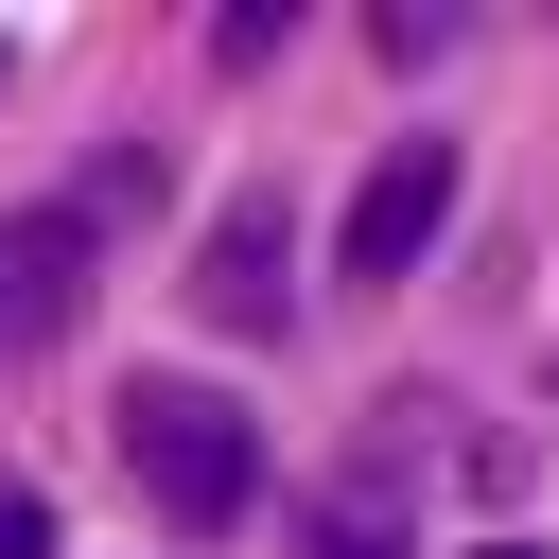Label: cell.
<instances>
[{
  "label": "cell",
  "mask_w": 559,
  "mask_h": 559,
  "mask_svg": "<svg viewBox=\"0 0 559 559\" xmlns=\"http://www.w3.org/2000/svg\"><path fill=\"white\" fill-rule=\"evenodd\" d=\"M192 314H210V332H280V314H297V210H280V192H227V210H210Z\"/></svg>",
  "instance_id": "3"
},
{
  "label": "cell",
  "mask_w": 559,
  "mask_h": 559,
  "mask_svg": "<svg viewBox=\"0 0 559 559\" xmlns=\"http://www.w3.org/2000/svg\"><path fill=\"white\" fill-rule=\"evenodd\" d=\"M0 87H17V35H0Z\"/></svg>",
  "instance_id": "11"
},
{
  "label": "cell",
  "mask_w": 559,
  "mask_h": 559,
  "mask_svg": "<svg viewBox=\"0 0 559 559\" xmlns=\"http://www.w3.org/2000/svg\"><path fill=\"white\" fill-rule=\"evenodd\" d=\"M297 559H419V489H402V437L367 454V472H332V489H297V524H280Z\"/></svg>",
  "instance_id": "5"
},
{
  "label": "cell",
  "mask_w": 559,
  "mask_h": 559,
  "mask_svg": "<svg viewBox=\"0 0 559 559\" xmlns=\"http://www.w3.org/2000/svg\"><path fill=\"white\" fill-rule=\"evenodd\" d=\"M280 52H297V0H227L210 17V70H280Z\"/></svg>",
  "instance_id": "7"
},
{
  "label": "cell",
  "mask_w": 559,
  "mask_h": 559,
  "mask_svg": "<svg viewBox=\"0 0 559 559\" xmlns=\"http://www.w3.org/2000/svg\"><path fill=\"white\" fill-rule=\"evenodd\" d=\"M454 210H472V140H384L367 157V192H349V227H332V280H419L437 245H454Z\"/></svg>",
  "instance_id": "2"
},
{
  "label": "cell",
  "mask_w": 559,
  "mask_h": 559,
  "mask_svg": "<svg viewBox=\"0 0 559 559\" xmlns=\"http://www.w3.org/2000/svg\"><path fill=\"white\" fill-rule=\"evenodd\" d=\"M70 314H87V227L52 192H17L0 210V349H52Z\"/></svg>",
  "instance_id": "4"
},
{
  "label": "cell",
  "mask_w": 559,
  "mask_h": 559,
  "mask_svg": "<svg viewBox=\"0 0 559 559\" xmlns=\"http://www.w3.org/2000/svg\"><path fill=\"white\" fill-rule=\"evenodd\" d=\"M472 559H542V542H472Z\"/></svg>",
  "instance_id": "10"
},
{
  "label": "cell",
  "mask_w": 559,
  "mask_h": 559,
  "mask_svg": "<svg viewBox=\"0 0 559 559\" xmlns=\"http://www.w3.org/2000/svg\"><path fill=\"white\" fill-rule=\"evenodd\" d=\"M454 35H472V17H454V0H384V17H367V52H384V70H437V52H454Z\"/></svg>",
  "instance_id": "8"
},
{
  "label": "cell",
  "mask_w": 559,
  "mask_h": 559,
  "mask_svg": "<svg viewBox=\"0 0 559 559\" xmlns=\"http://www.w3.org/2000/svg\"><path fill=\"white\" fill-rule=\"evenodd\" d=\"M105 454H122V489H140L175 542H227V524L262 507V419H245L227 384H192V367H140V384L105 402Z\"/></svg>",
  "instance_id": "1"
},
{
  "label": "cell",
  "mask_w": 559,
  "mask_h": 559,
  "mask_svg": "<svg viewBox=\"0 0 559 559\" xmlns=\"http://www.w3.org/2000/svg\"><path fill=\"white\" fill-rule=\"evenodd\" d=\"M0 559H52V489L35 472H0Z\"/></svg>",
  "instance_id": "9"
},
{
  "label": "cell",
  "mask_w": 559,
  "mask_h": 559,
  "mask_svg": "<svg viewBox=\"0 0 559 559\" xmlns=\"http://www.w3.org/2000/svg\"><path fill=\"white\" fill-rule=\"evenodd\" d=\"M157 192H175V157H157V140H87V175H70V192H52V210H70V227H87V245H105V227H140V210H157Z\"/></svg>",
  "instance_id": "6"
}]
</instances>
